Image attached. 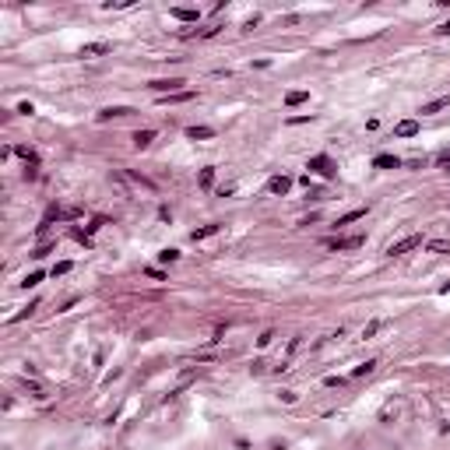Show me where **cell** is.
<instances>
[{
    "label": "cell",
    "instance_id": "1",
    "mask_svg": "<svg viewBox=\"0 0 450 450\" xmlns=\"http://www.w3.org/2000/svg\"><path fill=\"white\" fill-rule=\"evenodd\" d=\"M183 85L187 81L183 77H158V81H151V92H158V95H176V92H183Z\"/></svg>",
    "mask_w": 450,
    "mask_h": 450
},
{
    "label": "cell",
    "instance_id": "2",
    "mask_svg": "<svg viewBox=\"0 0 450 450\" xmlns=\"http://www.w3.org/2000/svg\"><path fill=\"white\" fill-rule=\"evenodd\" d=\"M310 169L320 173L323 180H334V173H338V166H334V162L327 158V155H313V158H310Z\"/></svg>",
    "mask_w": 450,
    "mask_h": 450
},
{
    "label": "cell",
    "instance_id": "3",
    "mask_svg": "<svg viewBox=\"0 0 450 450\" xmlns=\"http://www.w3.org/2000/svg\"><path fill=\"white\" fill-rule=\"evenodd\" d=\"M415 247H422V236H404V239L390 243L387 254H390V257H401V254H408V250H415Z\"/></svg>",
    "mask_w": 450,
    "mask_h": 450
},
{
    "label": "cell",
    "instance_id": "4",
    "mask_svg": "<svg viewBox=\"0 0 450 450\" xmlns=\"http://www.w3.org/2000/svg\"><path fill=\"white\" fill-rule=\"evenodd\" d=\"M366 243V236H345V239H327V247L331 250H359Z\"/></svg>",
    "mask_w": 450,
    "mask_h": 450
},
{
    "label": "cell",
    "instance_id": "5",
    "mask_svg": "<svg viewBox=\"0 0 450 450\" xmlns=\"http://www.w3.org/2000/svg\"><path fill=\"white\" fill-rule=\"evenodd\" d=\"M289 187H292L289 176H271L267 180V193H289Z\"/></svg>",
    "mask_w": 450,
    "mask_h": 450
},
{
    "label": "cell",
    "instance_id": "6",
    "mask_svg": "<svg viewBox=\"0 0 450 450\" xmlns=\"http://www.w3.org/2000/svg\"><path fill=\"white\" fill-rule=\"evenodd\" d=\"M394 134L397 137H415L419 134V120H401V124L394 127Z\"/></svg>",
    "mask_w": 450,
    "mask_h": 450
},
{
    "label": "cell",
    "instance_id": "7",
    "mask_svg": "<svg viewBox=\"0 0 450 450\" xmlns=\"http://www.w3.org/2000/svg\"><path fill=\"white\" fill-rule=\"evenodd\" d=\"M109 50H113L109 43H88V46H81V57H102Z\"/></svg>",
    "mask_w": 450,
    "mask_h": 450
},
{
    "label": "cell",
    "instance_id": "8",
    "mask_svg": "<svg viewBox=\"0 0 450 450\" xmlns=\"http://www.w3.org/2000/svg\"><path fill=\"white\" fill-rule=\"evenodd\" d=\"M373 166H377V169H397V166H401V158H397V155H377V158H373Z\"/></svg>",
    "mask_w": 450,
    "mask_h": 450
},
{
    "label": "cell",
    "instance_id": "9",
    "mask_svg": "<svg viewBox=\"0 0 450 450\" xmlns=\"http://www.w3.org/2000/svg\"><path fill=\"white\" fill-rule=\"evenodd\" d=\"M187 137H190V141H208V137H215V130H211V127H190Z\"/></svg>",
    "mask_w": 450,
    "mask_h": 450
},
{
    "label": "cell",
    "instance_id": "10",
    "mask_svg": "<svg viewBox=\"0 0 450 450\" xmlns=\"http://www.w3.org/2000/svg\"><path fill=\"white\" fill-rule=\"evenodd\" d=\"M218 229H222V225H218V222H211V225H204V229H193V232H190V239H193V243H197V239H208V236H215Z\"/></svg>",
    "mask_w": 450,
    "mask_h": 450
},
{
    "label": "cell",
    "instance_id": "11",
    "mask_svg": "<svg viewBox=\"0 0 450 450\" xmlns=\"http://www.w3.org/2000/svg\"><path fill=\"white\" fill-rule=\"evenodd\" d=\"M173 18H180V21H197L200 14H197L193 7H173Z\"/></svg>",
    "mask_w": 450,
    "mask_h": 450
},
{
    "label": "cell",
    "instance_id": "12",
    "mask_svg": "<svg viewBox=\"0 0 450 450\" xmlns=\"http://www.w3.org/2000/svg\"><path fill=\"white\" fill-rule=\"evenodd\" d=\"M151 141H155V130H137V134H134V144H137V148H148Z\"/></svg>",
    "mask_w": 450,
    "mask_h": 450
},
{
    "label": "cell",
    "instance_id": "13",
    "mask_svg": "<svg viewBox=\"0 0 450 450\" xmlns=\"http://www.w3.org/2000/svg\"><path fill=\"white\" fill-rule=\"evenodd\" d=\"M359 218H366V208H355V211L341 215V218H338V225H352V222H359Z\"/></svg>",
    "mask_w": 450,
    "mask_h": 450
},
{
    "label": "cell",
    "instance_id": "14",
    "mask_svg": "<svg viewBox=\"0 0 450 450\" xmlns=\"http://www.w3.org/2000/svg\"><path fill=\"white\" fill-rule=\"evenodd\" d=\"M130 109H124V106H113V109H102L99 113V120H113V116H127Z\"/></svg>",
    "mask_w": 450,
    "mask_h": 450
},
{
    "label": "cell",
    "instance_id": "15",
    "mask_svg": "<svg viewBox=\"0 0 450 450\" xmlns=\"http://www.w3.org/2000/svg\"><path fill=\"white\" fill-rule=\"evenodd\" d=\"M443 106H450V95H447V99H436V102H426V106H422V113H440Z\"/></svg>",
    "mask_w": 450,
    "mask_h": 450
},
{
    "label": "cell",
    "instance_id": "16",
    "mask_svg": "<svg viewBox=\"0 0 450 450\" xmlns=\"http://www.w3.org/2000/svg\"><path fill=\"white\" fill-rule=\"evenodd\" d=\"M306 99H310L306 92H289V95H285V106H299V102H306Z\"/></svg>",
    "mask_w": 450,
    "mask_h": 450
},
{
    "label": "cell",
    "instance_id": "17",
    "mask_svg": "<svg viewBox=\"0 0 450 450\" xmlns=\"http://www.w3.org/2000/svg\"><path fill=\"white\" fill-rule=\"evenodd\" d=\"M39 281H43V271H32V274H25V281H21V285H25V289H35Z\"/></svg>",
    "mask_w": 450,
    "mask_h": 450
},
{
    "label": "cell",
    "instance_id": "18",
    "mask_svg": "<svg viewBox=\"0 0 450 450\" xmlns=\"http://www.w3.org/2000/svg\"><path fill=\"white\" fill-rule=\"evenodd\" d=\"M215 183V169H200V187H211Z\"/></svg>",
    "mask_w": 450,
    "mask_h": 450
},
{
    "label": "cell",
    "instance_id": "19",
    "mask_svg": "<svg viewBox=\"0 0 450 450\" xmlns=\"http://www.w3.org/2000/svg\"><path fill=\"white\" fill-rule=\"evenodd\" d=\"M377 370V362H362V366H355V377H366V373H373Z\"/></svg>",
    "mask_w": 450,
    "mask_h": 450
},
{
    "label": "cell",
    "instance_id": "20",
    "mask_svg": "<svg viewBox=\"0 0 450 450\" xmlns=\"http://www.w3.org/2000/svg\"><path fill=\"white\" fill-rule=\"evenodd\" d=\"M70 267H74V264H70V260H60V264H57V267H53V278H57V274H67V271H70Z\"/></svg>",
    "mask_w": 450,
    "mask_h": 450
},
{
    "label": "cell",
    "instance_id": "21",
    "mask_svg": "<svg viewBox=\"0 0 450 450\" xmlns=\"http://www.w3.org/2000/svg\"><path fill=\"white\" fill-rule=\"evenodd\" d=\"M158 257H162V260H166V264H169V260H176V257H180V250H162Z\"/></svg>",
    "mask_w": 450,
    "mask_h": 450
},
{
    "label": "cell",
    "instance_id": "22",
    "mask_svg": "<svg viewBox=\"0 0 450 450\" xmlns=\"http://www.w3.org/2000/svg\"><path fill=\"white\" fill-rule=\"evenodd\" d=\"M429 250H436V254H450V247H447V243H429Z\"/></svg>",
    "mask_w": 450,
    "mask_h": 450
},
{
    "label": "cell",
    "instance_id": "23",
    "mask_svg": "<svg viewBox=\"0 0 450 450\" xmlns=\"http://www.w3.org/2000/svg\"><path fill=\"white\" fill-rule=\"evenodd\" d=\"M436 162H440V166H447V169H450V151H443V155H440Z\"/></svg>",
    "mask_w": 450,
    "mask_h": 450
},
{
    "label": "cell",
    "instance_id": "24",
    "mask_svg": "<svg viewBox=\"0 0 450 450\" xmlns=\"http://www.w3.org/2000/svg\"><path fill=\"white\" fill-rule=\"evenodd\" d=\"M436 32H440V35H447V32H450V21H447V25H440Z\"/></svg>",
    "mask_w": 450,
    "mask_h": 450
}]
</instances>
